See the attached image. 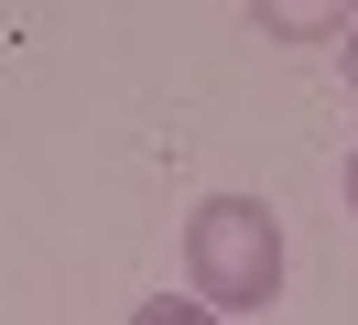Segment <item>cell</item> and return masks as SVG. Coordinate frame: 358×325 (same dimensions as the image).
<instances>
[{"mask_svg": "<svg viewBox=\"0 0 358 325\" xmlns=\"http://www.w3.org/2000/svg\"><path fill=\"white\" fill-rule=\"evenodd\" d=\"M185 282L206 293V315H271L282 303V217L261 195H206L185 217Z\"/></svg>", "mask_w": 358, "mask_h": 325, "instance_id": "6da1fadb", "label": "cell"}, {"mask_svg": "<svg viewBox=\"0 0 358 325\" xmlns=\"http://www.w3.org/2000/svg\"><path fill=\"white\" fill-rule=\"evenodd\" d=\"M250 22H261L271 43H336L358 22V0H250Z\"/></svg>", "mask_w": 358, "mask_h": 325, "instance_id": "7a4b0ae2", "label": "cell"}, {"mask_svg": "<svg viewBox=\"0 0 358 325\" xmlns=\"http://www.w3.org/2000/svg\"><path fill=\"white\" fill-rule=\"evenodd\" d=\"M336 43H348V87H358V22H348V33H336Z\"/></svg>", "mask_w": 358, "mask_h": 325, "instance_id": "3957f363", "label": "cell"}, {"mask_svg": "<svg viewBox=\"0 0 358 325\" xmlns=\"http://www.w3.org/2000/svg\"><path fill=\"white\" fill-rule=\"evenodd\" d=\"M348 206H358V152H348Z\"/></svg>", "mask_w": 358, "mask_h": 325, "instance_id": "277c9868", "label": "cell"}]
</instances>
